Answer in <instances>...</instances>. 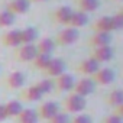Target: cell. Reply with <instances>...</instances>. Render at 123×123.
I'll return each mask as SVG.
<instances>
[{
	"label": "cell",
	"mask_w": 123,
	"mask_h": 123,
	"mask_svg": "<svg viewBox=\"0 0 123 123\" xmlns=\"http://www.w3.org/2000/svg\"><path fill=\"white\" fill-rule=\"evenodd\" d=\"M80 38V32L78 29H74L71 26H65L62 31H59L54 39L55 45H59V46H67V45H73L78 41Z\"/></svg>",
	"instance_id": "cell-1"
},
{
	"label": "cell",
	"mask_w": 123,
	"mask_h": 123,
	"mask_svg": "<svg viewBox=\"0 0 123 123\" xmlns=\"http://www.w3.org/2000/svg\"><path fill=\"white\" fill-rule=\"evenodd\" d=\"M86 106H87V100L84 97H81V96L74 94V93L68 94V97L64 101V107H65L67 113H75V114H78V113H81L86 109Z\"/></svg>",
	"instance_id": "cell-2"
},
{
	"label": "cell",
	"mask_w": 123,
	"mask_h": 123,
	"mask_svg": "<svg viewBox=\"0 0 123 123\" xmlns=\"http://www.w3.org/2000/svg\"><path fill=\"white\" fill-rule=\"evenodd\" d=\"M94 90H96V84H94V81H93L90 77H86V78H81V80L75 81L74 88H73V93L86 98L87 96L93 94Z\"/></svg>",
	"instance_id": "cell-3"
},
{
	"label": "cell",
	"mask_w": 123,
	"mask_h": 123,
	"mask_svg": "<svg viewBox=\"0 0 123 123\" xmlns=\"http://www.w3.org/2000/svg\"><path fill=\"white\" fill-rule=\"evenodd\" d=\"M93 81H94V84H100V86H109V84H111L113 81H114V78H116V74H114V71L111 70V68H109V67H100L97 71H96V74L93 75V77H90Z\"/></svg>",
	"instance_id": "cell-4"
},
{
	"label": "cell",
	"mask_w": 123,
	"mask_h": 123,
	"mask_svg": "<svg viewBox=\"0 0 123 123\" xmlns=\"http://www.w3.org/2000/svg\"><path fill=\"white\" fill-rule=\"evenodd\" d=\"M38 51L35 43H28V45H20L18 46L16 52H15V58L20 62H31L33 61V58L36 56Z\"/></svg>",
	"instance_id": "cell-5"
},
{
	"label": "cell",
	"mask_w": 123,
	"mask_h": 123,
	"mask_svg": "<svg viewBox=\"0 0 123 123\" xmlns=\"http://www.w3.org/2000/svg\"><path fill=\"white\" fill-rule=\"evenodd\" d=\"M65 68H67V64H65V61H64L62 58H52L51 62H49V65L46 67V70H45L43 73H45L51 80H54V78H56L58 75L64 74V73H65Z\"/></svg>",
	"instance_id": "cell-6"
},
{
	"label": "cell",
	"mask_w": 123,
	"mask_h": 123,
	"mask_svg": "<svg viewBox=\"0 0 123 123\" xmlns=\"http://www.w3.org/2000/svg\"><path fill=\"white\" fill-rule=\"evenodd\" d=\"M38 117L42 119V120H51L55 114L59 113V104L55 103V101H45L39 106L38 109Z\"/></svg>",
	"instance_id": "cell-7"
},
{
	"label": "cell",
	"mask_w": 123,
	"mask_h": 123,
	"mask_svg": "<svg viewBox=\"0 0 123 123\" xmlns=\"http://www.w3.org/2000/svg\"><path fill=\"white\" fill-rule=\"evenodd\" d=\"M90 56H91L93 59H96L98 64H101V62H109V61L113 59V56H114V48H113L111 45L100 46V48H93Z\"/></svg>",
	"instance_id": "cell-8"
},
{
	"label": "cell",
	"mask_w": 123,
	"mask_h": 123,
	"mask_svg": "<svg viewBox=\"0 0 123 123\" xmlns=\"http://www.w3.org/2000/svg\"><path fill=\"white\" fill-rule=\"evenodd\" d=\"M74 84H75V80L68 73H64V74L58 75L56 78H54V87L58 91H73Z\"/></svg>",
	"instance_id": "cell-9"
},
{
	"label": "cell",
	"mask_w": 123,
	"mask_h": 123,
	"mask_svg": "<svg viewBox=\"0 0 123 123\" xmlns=\"http://www.w3.org/2000/svg\"><path fill=\"white\" fill-rule=\"evenodd\" d=\"M98 68H100V64L97 62L96 59H93L91 56L83 59L81 62L77 65V71L80 74H83V75H87V77H93Z\"/></svg>",
	"instance_id": "cell-10"
},
{
	"label": "cell",
	"mask_w": 123,
	"mask_h": 123,
	"mask_svg": "<svg viewBox=\"0 0 123 123\" xmlns=\"http://www.w3.org/2000/svg\"><path fill=\"white\" fill-rule=\"evenodd\" d=\"M73 12H74V10H73L70 6H59L58 9L54 10V13H52V20H54L55 23L68 26V22H70V19H71Z\"/></svg>",
	"instance_id": "cell-11"
},
{
	"label": "cell",
	"mask_w": 123,
	"mask_h": 123,
	"mask_svg": "<svg viewBox=\"0 0 123 123\" xmlns=\"http://www.w3.org/2000/svg\"><path fill=\"white\" fill-rule=\"evenodd\" d=\"M0 41L5 46H10V48H18L22 45V39H20V31L19 29H13V31H7L0 36Z\"/></svg>",
	"instance_id": "cell-12"
},
{
	"label": "cell",
	"mask_w": 123,
	"mask_h": 123,
	"mask_svg": "<svg viewBox=\"0 0 123 123\" xmlns=\"http://www.w3.org/2000/svg\"><path fill=\"white\" fill-rule=\"evenodd\" d=\"M29 9H31L29 0H10L6 5V10H9L15 16L16 15H25L29 12Z\"/></svg>",
	"instance_id": "cell-13"
},
{
	"label": "cell",
	"mask_w": 123,
	"mask_h": 123,
	"mask_svg": "<svg viewBox=\"0 0 123 123\" xmlns=\"http://www.w3.org/2000/svg\"><path fill=\"white\" fill-rule=\"evenodd\" d=\"M111 41H113L111 33H107V32H94L91 35V38L88 39V45L93 46V48H100V46L111 45Z\"/></svg>",
	"instance_id": "cell-14"
},
{
	"label": "cell",
	"mask_w": 123,
	"mask_h": 123,
	"mask_svg": "<svg viewBox=\"0 0 123 123\" xmlns=\"http://www.w3.org/2000/svg\"><path fill=\"white\" fill-rule=\"evenodd\" d=\"M25 81H26V78H25V74L23 73L13 71V73H10L6 77L5 84H6V87L9 90H19V88H22L25 86Z\"/></svg>",
	"instance_id": "cell-15"
},
{
	"label": "cell",
	"mask_w": 123,
	"mask_h": 123,
	"mask_svg": "<svg viewBox=\"0 0 123 123\" xmlns=\"http://www.w3.org/2000/svg\"><path fill=\"white\" fill-rule=\"evenodd\" d=\"M87 23H88V15L77 10V12H73L71 19L68 22V26H71L74 29H80V28H84Z\"/></svg>",
	"instance_id": "cell-16"
},
{
	"label": "cell",
	"mask_w": 123,
	"mask_h": 123,
	"mask_svg": "<svg viewBox=\"0 0 123 123\" xmlns=\"http://www.w3.org/2000/svg\"><path fill=\"white\" fill-rule=\"evenodd\" d=\"M35 46H36L38 54H48V55H51L56 48L52 38H42L35 43Z\"/></svg>",
	"instance_id": "cell-17"
},
{
	"label": "cell",
	"mask_w": 123,
	"mask_h": 123,
	"mask_svg": "<svg viewBox=\"0 0 123 123\" xmlns=\"http://www.w3.org/2000/svg\"><path fill=\"white\" fill-rule=\"evenodd\" d=\"M20 39H22V45L35 43L38 41V29L33 26H26L20 29Z\"/></svg>",
	"instance_id": "cell-18"
},
{
	"label": "cell",
	"mask_w": 123,
	"mask_h": 123,
	"mask_svg": "<svg viewBox=\"0 0 123 123\" xmlns=\"http://www.w3.org/2000/svg\"><path fill=\"white\" fill-rule=\"evenodd\" d=\"M20 97H22V100H25V101L35 103V101H39V100L42 98V93H41V91L38 90V87L33 84V86L26 87V88L22 91Z\"/></svg>",
	"instance_id": "cell-19"
},
{
	"label": "cell",
	"mask_w": 123,
	"mask_h": 123,
	"mask_svg": "<svg viewBox=\"0 0 123 123\" xmlns=\"http://www.w3.org/2000/svg\"><path fill=\"white\" fill-rule=\"evenodd\" d=\"M75 3L78 10L87 15L91 12H96L100 7V0H75Z\"/></svg>",
	"instance_id": "cell-20"
},
{
	"label": "cell",
	"mask_w": 123,
	"mask_h": 123,
	"mask_svg": "<svg viewBox=\"0 0 123 123\" xmlns=\"http://www.w3.org/2000/svg\"><path fill=\"white\" fill-rule=\"evenodd\" d=\"M93 31L94 32H107V33H111V20H110V16H100L98 19H96V22L93 23Z\"/></svg>",
	"instance_id": "cell-21"
},
{
	"label": "cell",
	"mask_w": 123,
	"mask_h": 123,
	"mask_svg": "<svg viewBox=\"0 0 123 123\" xmlns=\"http://www.w3.org/2000/svg\"><path fill=\"white\" fill-rule=\"evenodd\" d=\"M3 107H5L7 117H18L20 114V111L23 110V106L19 100H10L6 104H3Z\"/></svg>",
	"instance_id": "cell-22"
},
{
	"label": "cell",
	"mask_w": 123,
	"mask_h": 123,
	"mask_svg": "<svg viewBox=\"0 0 123 123\" xmlns=\"http://www.w3.org/2000/svg\"><path fill=\"white\" fill-rule=\"evenodd\" d=\"M39 117L36 110L33 109H23L18 116V123H38Z\"/></svg>",
	"instance_id": "cell-23"
},
{
	"label": "cell",
	"mask_w": 123,
	"mask_h": 123,
	"mask_svg": "<svg viewBox=\"0 0 123 123\" xmlns=\"http://www.w3.org/2000/svg\"><path fill=\"white\" fill-rule=\"evenodd\" d=\"M106 103L109 106H113V107H119L123 104V91L120 88H114L111 90L107 96H106Z\"/></svg>",
	"instance_id": "cell-24"
},
{
	"label": "cell",
	"mask_w": 123,
	"mask_h": 123,
	"mask_svg": "<svg viewBox=\"0 0 123 123\" xmlns=\"http://www.w3.org/2000/svg\"><path fill=\"white\" fill-rule=\"evenodd\" d=\"M51 59H52V55H48V54H36V56L33 58V67L39 71H45L46 67L49 65L51 62Z\"/></svg>",
	"instance_id": "cell-25"
},
{
	"label": "cell",
	"mask_w": 123,
	"mask_h": 123,
	"mask_svg": "<svg viewBox=\"0 0 123 123\" xmlns=\"http://www.w3.org/2000/svg\"><path fill=\"white\" fill-rule=\"evenodd\" d=\"M15 19L16 16L13 13H10L9 10L3 9V10H0V28H9L15 23Z\"/></svg>",
	"instance_id": "cell-26"
},
{
	"label": "cell",
	"mask_w": 123,
	"mask_h": 123,
	"mask_svg": "<svg viewBox=\"0 0 123 123\" xmlns=\"http://www.w3.org/2000/svg\"><path fill=\"white\" fill-rule=\"evenodd\" d=\"M35 86H36L38 90L42 93V96H45V94H48V93H51V91L54 90V80H51V78H43V80L38 81Z\"/></svg>",
	"instance_id": "cell-27"
},
{
	"label": "cell",
	"mask_w": 123,
	"mask_h": 123,
	"mask_svg": "<svg viewBox=\"0 0 123 123\" xmlns=\"http://www.w3.org/2000/svg\"><path fill=\"white\" fill-rule=\"evenodd\" d=\"M110 20H111V31H120L123 28V13L122 12L110 16Z\"/></svg>",
	"instance_id": "cell-28"
},
{
	"label": "cell",
	"mask_w": 123,
	"mask_h": 123,
	"mask_svg": "<svg viewBox=\"0 0 123 123\" xmlns=\"http://www.w3.org/2000/svg\"><path fill=\"white\" fill-rule=\"evenodd\" d=\"M70 122H71L70 114L68 113H62V111H59L51 120H48V123H70Z\"/></svg>",
	"instance_id": "cell-29"
},
{
	"label": "cell",
	"mask_w": 123,
	"mask_h": 123,
	"mask_svg": "<svg viewBox=\"0 0 123 123\" xmlns=\"http://www.w3.org/2000/svg\"><path fill=\"white\" fill-rule=\"evenodd\" d=\"M70 123H93V119L90 114H84V113H78L75 117L71 119Z\"/></svg>",
	"instance_id": "cell-30"
},
{
	"label": "cell",
	"mask_w": 123,
	"mask_h": 123,
	"mask_svg": "<svg viewBox=\"0 0 123 123\" xmlns=\"http://www.w3.org/2000/svg\"><path fill=\"white\" fill-rule=\"evenodd\" d=\"M103 123H123V117H120L116 113H111V114H109V116L104 117Z\"/></svg>",
	"instance_id": "cell-31"
},
{
	"label": "cell",
	"mask_w": 123,
	"mask_h": 123,
	"mask_svg": "<svg viewBox=\"0 0 123 123\" xmlns=\"http://www.w3.org/2000/svg\"><path fill=\"white\" fill-rule=\"evenodd\" d=\"M6 119H7V116H6L5 107H3V104H0V123H2V122H5Z\"/></svg>",
	"instance_id": "cell-32"
},
{
	"label": "cell",
	"mask_w": 123,
	"mask_h": 123,
	"mask_svg": "<svg viewBox=\"0 0 123 123\" xmlns=\"http://www.w3.org/2000/svg\"><path fill=\"white\" fill-rule=\"evenodd\" d=\"M31 3H42V2H46V0H29Z\"/></svg>",
	"instance_id": "cell-33"
},
{
	"label": "cell",
	"mask_w": 123,
	"mask_h": 123,
	"mask_svg": "<svg viewBox=\"0 0 123 123\" xmlns=\"http://www.w3.org/2000/svg\"><path fill=\"white\" fill-rule=\"evenodd\" d=\"M114 2H119V0H114Z\"/></svg>",
	"instance_id": "cell-34"
}]
</instances>
